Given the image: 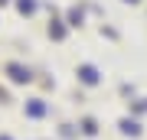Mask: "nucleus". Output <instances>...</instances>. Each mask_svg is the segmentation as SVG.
<instances>
[{"mask_svg":"<svg viewBox=\"0 0 147 140\" xmlns=\"http://www.w3.org/2000/svg\"><path fill=\"white\" fill-rule=\"evenodd\" d=\"M26 114H30V117H42V114H46V101H42V98L26 101Z\"/></svg>","mask_w":147,"mask_h":140,"instance_id":"3","label":"nucleus"},{"mask_svg":"<svg viewBox=\"0 0 147 140\" xmlns=\"http://www.w3.org/2000/svg\"><path fill=\"white\" fill-rule=\"evenodd\" d=\"M69 20H72V26H79V23H82V13H79V10H72V13H69Z\"/></svg>","mask_w":147,"mask_h":140,"instance_id":"8","label":"nucleus"},{"mask_svg":"<svg viewBox=\"0 0 147 140\" xmlns=\"http://www.w3.org/2000/svg\"><path fill=\"white\" fill-rule=\"evenodd\" d=\"M127 3H134V0H127Z\"/></svg>","mask_w":147,"mask_h":140,"instance_id":"10","label":"nucleus"},{"mask_svg":"<svg viewBox=\"0 0 147 140\" xmlns=\"http://www.w3.org/2000/svg\"><path fill=\"white\" fill-rule=\"evenodd\" d=\"M0 3H7V0H0Z\"/></svg>","mask_w":147,"mask_h":140,"instance_id":"11","label":"nucleus"},{"mask_svg":"<svg viewBox=\"0 0 147 140\" xmlns=\"http://www.w3.org/2000/svg\"><path fill=\"white\" fill-rule=\"evenodd\" d=\"M121 134L137 137V134H141V124H137V121H131V117H124V121H121Z\"/></svg>","mask_w":147,"mask_h":140,"instance_id":"4","label":"nucleus"},{"mask_svg":"<svg viewBox=\"0 0 147 140\" xmlns=\"http://www.w3.org/2000/svg\"><path fill=\"white\" fill-rule=\"evenodd\" d=\"M0 140H10V137H7V134H3V137H0Z\"/></svg>","mask_w":147,"mask_h":140,"instance_id":"9","label":"nucleus"},{"mask_svg":"<svg viewBox=\"0 0 147 140\" xmlns=\"http://www.w3.org/2000/svg\"><path fill=\"white\" fill-rule=\"evenodd\" d=\"M49 36H53V39H62L65 36V26L62 23H53V26H49Z\"/></svg>","mask_w":147,"mask_h":140,"instance_id":"5","label":"nucleus"},{"mask_svg":"<svg viewBox=\"0 0 147 140\" xmlns=\"http://www.w3.org/2000/svg\"><path fill=\"white\" fill-rule=\"evenodd\" d=\"M7 75H10L13 82H30V78H33V75H30V68H23L20 62H10V65H7Z\"/></svg>","mask_w":147,"mask_h":140,"instance_id":"1","label":"nucleus"},{"mask_svg":"<svg viewBox=\"0 0 147 140\" xmlns=\"http://www.w3.org/2000/svg\"><path fill=\"white\" fill-rule=\"evenodd\" d=\"M79 78L85 85H98V68L95 65H79Z\"/></svg>","mask_w":147,"mask_h":140,"instance_id":"2","label":"nucleus"},{"mask_svg":"<svg viewBox=\"0 0 147 140\" xmlns=\"http://www.w3.org/2000/svg\"><path fill=\"white\" fill-rule=\"evenodd\" d=\"M16 7H20V13H33L36 10V0H20Z\"/></svg>","mask_w":147,"mask_h":140,"instance_id":"6","label":"nucleus"},{"mask_svg":"<svg viewBox=\"0 0 147 140\" xmlns=\"http://www.w3.org/2000/svg\"><path fill=\"white\" fill-rule=\"evenodd\" d=\"M82 130H85L88 137H92V134H98V127H95V121H92V117H88V121H82Z\"/></svg>","mask_w":147,"mask_h":140,"instance_id":"7","label":"nucleus"}]
</instances>
